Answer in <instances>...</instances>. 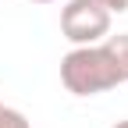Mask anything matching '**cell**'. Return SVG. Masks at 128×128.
Returning <instances> with one entry per match:
<instances>
[{
  "label": "cell",
  "mask_w": 128,
  "mask_h": 128,
  "mask_svg": "<svg viewBox=\"0 0 128 128\" xmlns=\"http://www.w3.org/2000/svg\"><path fill=\"white\" fill-rule=\"evenodd\" d=\"M28 4H54V0H28Z\"/></svg>",
  "instance_id": "cell-7"
},
{
  "label": "cell",
  "mask_w": 128,
  "mask_h": 128,
  "mask_svg": "<svg viewBox=\"0 0 128 128\" xmlns=\"http://www.w3.org/2000/svg\"><path fill=\"white\" fill-rule=\"evenodd\" d=\"M60 82L71 96H96L114 86H124V75L110 46L92 43V46H75L60 57Z\"/></svg>",
  "instance_id": "cell-1"
},
{
  "label": "cell",
  "mask_w": 128,
  "mask_h": 128,
  "mask_svg": "<svg viewBox=\"0 0 128 128\" xmlns=\"http://www.w3.org/2000/svg\"><path fill=\"white\" fill-rule=\"evenodd\" d=\"M110 14L100 0H68L60 7V36L71 46H92L103 43L110 32Z\"/></svg>",
  "instance_id": "cell-2"
},
{
  "label": "cell",
  "mask_w": 128,
  "mask_h": 128,
  "mask_svg": "<svg viewBox=\"0 0 128 128\" xmlns=\"http://www.w3.org/2000/svg\"><path fill=\"white\" fill-rule=\"evenodd\" d=\"M0 128H32V121L14 107H4L0 103Z\"/></svg>",
  "instance_id": "cell-4"
},
{
  "label": "cell",
  "mask_w": 128,
  "mask_h": 128,
  "mask_svg": "<svg viewBox=\"0 0 128 128\" xmlns=\"http://www.w3.org/2000/svg\"><path fill=\"white\" fill-rule=\"evenodd\" d=\"M100 4H103L110 14H124V11H128V0H100Z\"/></svg>",
  "instance_id": "cell-5"
},
{
  "label": "cell",
  "mask_w": 128,
  "mask_h": 128,
  "mask_svg": "<svg viewBox=\"0 0 128 128\" xmlns=\"http://www.w3.org/2000/svg\"><path fill=\"white\" fill-rule=\"evenodd\" d=\"M110 128H128V121H114V124H110Z\"/></svg>",
  "instance_id": "cell-6"
},
{
  "label": "cell",
  "mask_w": 128,
  "mask_h": 128,
  "mask_svg": "<svg viewBox=\"0 0 128 128\" xmlns=\"http://www.w3.org/2000/svg\"><path fill=\"white\" fill-rule=\"evenodd\" d=\"M103 43L110 46V54H114V60H118V68H121V75H124V82H128V32H118V36H107Z\"/></svg>",
  "instance_id": "cell-3"
}]
</instances>
